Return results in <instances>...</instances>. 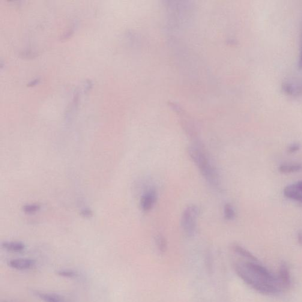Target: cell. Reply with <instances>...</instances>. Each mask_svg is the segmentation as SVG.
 I'll return each mask as SVG.
<instances>
[{"instance_id":"6da1fadb","label":"cell","mask_w":302,"mask_h":302,"mask_svg":"<svg viewBox=\"0 0 302 302\" xmlns=\"http://www.w3.org/2000/svg\"><path fill=\"white\" fill-rule=\"evenodd\" d=\"M235 270L244 283L261 294L273 295L282 291L277 276L259 261L246 260L236 263Z\"/></svg>"},{"instance_id":"7a4b0ae2","label":"cell","mask_w":302,"mask_h":302,"mask_svg":"<svg viewBox=\"0 0 302 302\" xmlns=\"http://www.w3.org/2000/svg\"><path fill=\"white\" fill-rule=\"evenodd\" d=\"M188 152L208 183L216 189L219 188L221 183L220 175L204 146L201 142L196 141L189 146Z\"/></svg>"},{"instance_id":"3957f363","label":"cell","mask_w":302,"mask_h":302,"mask_svg":"<svg viewBox=\"0 0 302 302\" xmlns=\"http://www.w3.org/2000/svg\"><path fill=\"white\" fill-rule=\"evenodd\" d=\"M199 214V208L194 205L188 206L182 214V228L188 237H192L195 234Z\"/></svg>"},{"instance_id":"277c9868","label":"cell","mask_w":302,"mask_h":302,"mask_svg":"<svg viewBox=\"0 0 302 302\" xmlns=\"http://www.w3.org/2000/svg\"><path fill=\"white\" fill-rule=\"evenodd\" d=\"M283 194L287 199L302 204V180L287 185Z\"/></svg>"},{"instance_id":"5b68a950","label":"cell","mask_w":302,"mask_h":302,"mask_svg":"<svg viewBox=\"0 0 302 302\" xmlns=\"http://www.w3.org/2000/svg\"><path fill=\"white\" fill-rule=\"evenodd\" d=\"M157 191L154 188H151L146 191L140 199V207L142 210L145 212L151 210L157 201Z\"/></svg>"},{"instance_id":"8992f818","label":"cell","mask_w":302,"mask_h":302,"mask_svg":"<svg viewBox=\"0 0 302 302\" xmlns=\"http://www.w3.org/2000/svg\"><path fill=\"white\" fill-rule=\"evenodd\" d=\"M284 92L286 94L297 97L302 94V80H289L284 82L282 85Z\"/></svg>"},{"instance_id":"52a82bcc","label":"cell","mask_w":302,"mask_h":302,"mask_svg":"<svg viewBox=\"0 0 302 302\" xmlns=\"http://www.w3.org/2000/svg\"><path fill=\"white\" fill-rule=\"evenodd\" d=\"M277 277L282 291L288 289L291 286V279L288 266L285 263L281 265Z\"/></svg>"},{"instance_id":"ba28073f","label":"cell","mask_w":302,"mask_h":302,"mask_svg":"<svg viewBox=\"0 0 302 302\" xmlns=\"http://www.w3.org/2000/svg\"><path fill=\"white\" fill-rule=\"evenodd\" d=\"M11 268L19 270H25L31 268L35 265L34 260L28 258L14 259L8 262Z\"/></svg>"},{"instance_id":"9c48e42d","label":"cell","mask_w":302,"mask_h":302,"mask_svg":"<svg viewBox=\"0 0 302 302\" xmlns=\"http://www.w3.org/2000/svg\"><path fill=\"white\" fill-rule=\"evenodd\" d=\"M37 297L44 302H67L64 298L53 293L36 292Z\"/></svg>"},{"instance_id":"30bf717a","label":"cell","mask_w":302,"mask_h":302,"mask_svg":"<svg viewBox=\"0 0 302 302\" xmlns=\"http://www.w3.org/2000/svg\"><path fill=\"white\" fill-rule=\"evenodd\" d=\"M302 170V164L301 163H284L279 167V172L286 174L299 172Z\"/></svg>"},{"instance_id":"8fae6325","label":"cell","mask_w":302,"mask_h":302,"mask_svg":"<svg viewBox=\"0 0 302 302\" xmlns=\"http://www.w3.org/2000/svg\"><path fill=\"white\" fill-rule=\"evenodd\" d=\"M4 249L11 252L19 253L25 249V244L20 241H6L2 243Z\"/></svg>"},{"instance_id":"7c38bea8","label":"cell","mask_w":302,"mask_h":302,"mask_svg":"<svg viewBox=\"0 0 302 302\" xmlns=\"http://www.w3.org/2000/svg\"><path fill=\"white\" fill-rule=\"evenodd\" d=\"M232 248L233 250L235 251L236 254L241 256L242 258L246 259V260H249V261H258L255 256H254L249 251L245 249L244 247H241L240 245L234 244Z\"/></svg>"},{"instance_id":"4fadbf2b","label":"cell","mask_w":302,"mask_h":302,"mask_svg":"<svg viewBox=\"0 0 302 302\" xmlns=\"http://www.w3.org/2000/svg\"><path fill=\"white\" fill-rule=\"evenodd\" d=\"M224 217L227 220H233L235 217V211L233 206L227 203L224 207Z\"/></svg>"},{"instance_id":"5bb4252c","label":"cell","mask_w":302,"mask_h":302,"mask_svg":"<svg viewBox=\"0 0 302 302\" xmlns=\"http://www.w3.org/2000/svg\"><path fill=\"white\" fill-rule=\"evenodd\" d=\"M157 247L161 253L166 252L167 248V243L165 237L163 235H158L155 238Z\"/></svg>"},{"instance_id":"9a60e30c","label":"cell","mask_w":302,"mask_h":302,"mask_svg":"<svg viewBox=\"0 0 302 302\" xmlns=\"http://www.w3.org/2000/svg\"><path fill=\"white\" fill-rule=\"evenodd\" d=\"M59 276L65 278H69V279H73L78 277L79 274L77 272L71 269H61L58 272Z\"/></svg>"},{"instance_id":"2e32d148","label":"cell","mask_w":302,"mask_h":302,"mask_svg":"<svg viewBox=\"0 0 302 302\" xmlns=\"http://www.w3.org/2000/svg\"><path fill=\"white\" fill-rule=\"evenodd\" d=\"M40 208V205L37 204H28L24 206L23 211L26 213L32 214L34 213L35 212L39 210Z\"/></svg>"},{"instance_id":"e0dca14e","label":"cell","mask_w":302,"mask_h":302,"mask_svg":"<svg viewBox=\"0 0 302 302\" xmlns=\"http://www.w3.org/2000/svg\"><path fill=\"white\" fill-rule=\"evenodd\" d=\"M300 149L301 145L297 143H294L289 146L288 152L289 153L294 154L300 150Z\"/></svg>"},{"instance_id":"ac0fdd59","label":"cell","mask_w":302,"mask_h":302,"mask_svg":"<svg viewBox=\"0 0 302 302\" xmlns=\"http://www.w3.org/2000/svg\"><path fill=\"white\" fill-rule=\"evenodd\" d=\"M81 214L82 216L84 217L89 218L92 216L93 213L90 209L86 208L85 210L82 211Z\"/></svg>"},{"instance_id":"d6986e66","label":"cell","mask_w":302,"mask_h":302,"mask_svg":"<svg viewBox=\"0 0 302 302\" xmlns=\"http://www.w3.org/2000/svg\"><path fill=\"white\" fill-rule=\"evenodd\" d=\"M300 62H301V66L302 67V51L301 53Z\"/></svg>"}]
</instances>
